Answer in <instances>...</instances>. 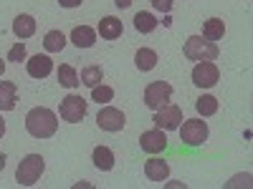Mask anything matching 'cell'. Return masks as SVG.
Masks as SVG:
<instances>
[{"label": "cell", "mask_w": 253, "mask_h": 189, "mask_svg": "<svg viewBox=\"0 0 253 189\" xmlns=\"http://www.w3.org/2000/svg\"><path fill=\"white\" fill-rule=\"evenodd\" d=\"M26 129L33 139H51L58 129V119L51 109L46 106H36L26 114Z\"/></svg>", "instance_id": "cell-1"}, {"label": "cell", "mask_w": 253, "mask_h": 189, "mask_svg": "<svg viewBox=\"0 0 253 189\" xmlns=\"http://www.w3.org/2000/svg\"><path fill=\"white\" fill-rule=\"evenodd\" d=\"M182 53L187 61H215L218 58V43H213V40H208L203 35H190L185 40V46H182Z\"/></svg>", "instance_id": "cell-2"}, {"label": "cell", "mask_w": 253, "mask_h": 189, "mask_svg": "<svg viewBox=\"0 0 253 189\" xmlns=\"http://www.w3.org/2000/svg\"><path fill=\"white\" fill-rule=\"evenodd\" d=\"M43 169H46V159L41 157V154H28V157L20 159V164H18L15 182H18L20 187H33V184L41 179Z\"/></svg>", "instance_id": "cell-3"}, {"label": "cell", "mask_w": 253, "mask_h": 189, "mask_svg": "<svg viewBox=\"0 0 253 189\" xmlns=\"http://www.w3.org/2000/svg\"><path fill=\"white\" fill-rule=\"evenodd\" d=\"M172 98V86L167 81H155L144 89V106L150 111H160Z\"/></svg>", "instance_id": "cell-4"}, {"label": "cell", "mask_w": 253, "mask_h": 189, "mask_svg": "<svg viewBox=\"0 0 253 189\" xmlns=\"http://www.w3.org/2000/svg\"><path fill=\"white\" fill-rule=\"evenodd\" d=\"M180 139L187 146H203V141H208V124L200 119H187L180 126Z\"/></svg>", "instance_id": "cell-5"}, {"label": "cell", "mask_w": 253, "mask_h": 189, "mask_svg": "<svg viewBox=\"0 0 253 189\" xmlns=\"http://www.w3.org/2000/svg\"><path fill=\"white\" fill-rule=\"evenodd\" d=\"M220 78V71L213 61H200L193 68V83L198 89H213Z\"/></svg>", "instance_id": "cell-6"}, {"label": "cell", "mask_w": 253, "mask_h": 189, "mask_svg": "<svg viewBox=\"0 0 253 189\" xmlns=\"http://www.w3.org/2000/svg\"><path fill=\"white\" fill-rule=\"evenodd\" d=\"M152 121L162 131H175V129H180V124H182V109L175 106V103H167V106H162L160 111H155Z\"/></svg>", "instance_id": "cell-7"}, {"label": "cell", "mask_w": 253, "mask_h": 189, "mask_svg": "<svg viewBox=\"0 0 253 189\" xmlns=\"http://www.w3.org/2000/svg\"><path fill=\"white\" fill-rule=\"evenodd\" d=\"M86 116V101L76 94H69L66 98H61V119L69 124H79Z\"/></svg>", "instance_id": "cell-8"}, {"label": "cell", "mask_w": 253, "mask_h": 189, "mask_svg": "<svg viewBox=\"0 0 253 189\" xmlns=\"http://www.w3.org/2000/svg\"><path fill=\"white\" fill-rule=\"evenodd\" d=\"M96 124H99V129L114 134V131H122V129H124L126 116H124L119 109H114V106H104V109L96 114Z\"/></svg>", "instance_id": "cell-9"}, {"label": "cell", "mask_w": 253, "mask_h": 189, "mask_svg": "<svg viewBox=\"0 0 253 189\" xmlns=\"http://www.w3.org/2000/svg\"><path fill=\"white\" fill-rule=\"evenodd\" d=\"M139 146H142V152L147 154H160L167 149V136L162 129H152V131H144L139 136Z\"/></svg>", "instance_id": "cell-10"}, {"label": "cell", "mask_w": 253, "mask_h": 189, "mask_svg": "<svg viewBox=\"0 0 253 189\" xmlns=\"http://www.w3.org/2000/svg\"><path fill=\"white\" fill-rule=\"evenodd\" d=\"M51 71H53V61L48 56L38 53L28 61V76L31 78H46V76H51Z\"/></svg>", "instance_id": "cell-11"}, {"label": "cell", "mask_w": 253, "mask_h": 189, "mask_svg": "<svg viewBox=\"0 0 253 189\" xmlns=\"http://www.w3.org/2000/svg\"><path fill=\"white\" fill-rule=\"evenodd\" d=\"M18 103V86L13 81H0V111H13Z\"/></svg>", "instance_id": "cell-12"}, {"label": "cell", "mask_w": 253, "mask_h": 189, "mask_svg": "<svg viewBox=\"0 0 253 189\" xmlns=\"http://www.w3.org/2000/svg\"><path fill=\"white\" fill-rule=\"evenodd\" d=\"M71 43L76 48H91L96 43V31L89 28V26H76L71 31Z\"/></svg>", "instance_id": "cell-13"}, {"label": "cell", "mask_w": 253, "mask_h": 189, "mask_svg": "<svg viewBox=\"0 0 253 189\" xmlns=\"http://www.w3.org/2000/svg\"><path fill=\"white\" fill-rule=\"evenodd\" d=\"M122 20L119 18H114V15H107V18H101L99 20V35L104 38V40H117L119 35H122Z\"/></svg>", "instance_id": "cell-14"}, {"label": "cell", "mask_w": 253, "mask_h": 189, "mask_svg": "<svg viewBox=\"0 0 253 189\" xmlns=\"http://www.w3.org/2000/svg\"><path fill=\"white\" fill-rule=\"evenodd\" d=\"M144 174L150 182H165L170 177V164L162 161V159H150L144 164Z\"/></svg>", "instance_id": "cell-15"}, {"label": "cell", "mask_w": 253, "mask_h": 189, "mask_svg": "<svg viewBox=\"0 0 253 189\" xmlns=\"http://www.w3.org/2000/svg\"><path fill=\"white\" fill-rule=\"evenodd\" d=\"M13 33L23 40V38H31L36 33V18L28 15V13H20L15 20H13Z\"/></svg>", "instance_id": "cell-16"}, {"label": "cell", "mask_w": 253, "mask_h": 189, "mask_svg": "<svg viewBox=\"0 0 253 189\" xmlns=\"http://www.w3.org/2000/svg\"><path fill=\"white\" fill-rule=\"evenodd\" d=\"M94 166L101 172H112L114 169V152L109 149V146H96L94 149Z\"/></svg>", "instance_id": "cell-17"}, {"label": "cell", "mask_w": 253, "mask_h": 189, "mask_svg": "<svg viewBox=\"0 0 253 189\" xmlns=\"http://www.w3.org/2000/svg\"><path fill=\"white\" fill-rule=\"evenodd\" d=\"M134 66H137L142 73L152 71V68L157 66V53H155L152 48H139L137 56H134Z\"/></svg>", "instance_id": "cell-18"}, {"label": "cell", "mask_w": 253, "mask_h": 189, "mask_svg": "<svg viewBox=\"0 0 253 189\" xmlns=\"http://www.w3.org/2000/svg\"><path fill=\"white\" fill-rule=\"evenodd\" d=\"M225 35V23L220 18H210V20H205L203 23V38H208V40H220Z\"/></svg>", "instance_id": "cell-19"}, {"label": "cell", "mask_w": 253, "mask_h": 189, "mask_svg": "<svg viewBox=\"0 0 253 189\" xmlns=\"http://www.w3.org/2000/svg\"><path fill=\"white\" fill-rule=\"evenodd\" d=\"M63 46H66V35H63L61 31H48V33L43 35V48H46L48 53H61Z\"/></svg>", "instance_id": "cell-20"}, {"label": "cell", "mask_w": 253, "mask_h": 189, "mask_svg": "<svg viewBox=\"0 0 253 189\" xmlns=\"http://www.w3.org/2000/svg\"><path fill=\"white\" fill-rule=\"evenodd\" d=\"M101 78H104V71H101V66H86V68L81 71V76H79V81L84 83V86H89V89L99 86V83H101Z\"/></svg>", "instance_id": "cell-21"}, {"label": "cell", "mask_w": 253, "mask_h": 189, "mask_svg": "<svg viewBox=\"0 0 253 189\" xmlns=\"http://www.w3.org/2000/svg\"><path fill=\"white\" fill-rule=\"evenodd\" d=\"M58 81H61V86H66V89H76L79 86V73L74 66H69V63H63V66L58 68Z\"/></svg>", "instance_id": "cell-22"}, {"label": "cell", "mask_w": 253, "mask_h": 189, "mask_svg": "<svg viewBox=\"0 0 253 189\" xmlns=\"http://www.w3.org/2000/svg\"><path fill=\"white\" fill-rule=\"evenodd\" d=\"M134 28L139 33H152L157 28V18L152 13H137L134 15Z\"/></svg>", "instance_id": "cell-23"}, {"label": "cell", "mask_w": 253, "mask_h": 189, "mask_svg": "<svg viewBox=\"0 0 253 189\" xmlns=\"http://www.w3.org/2000/svg\"><path fill=\"white\" fill-rule=\"evenodd\" d=\"M195 109H198L200 116H213V114L218 111V98L205 94V96H200V98L195 101Z\"/></svg>", "instance_id": "cell-24"}, {"label": "cell", "mask_w": 253, "mask_h": 189, "mask_svg": "<svg viewBox=\"0 0 253 189\" xmlns=\"http://www.w3.org/2000/svg\"><path fill=\"white\" fill-rule=\"evenodd\" d=\"M91 98L99 103V106H101V103H109L114 98V89H109V86H94L91 89Z\"/></svg>", "instance_id": "cell-25"}, {"label": "cell", "mask_w": 253, "mask_h": 189, "mask_svg": "<svg viewBox=\"0 0 253 189\" xmlns=\"http://www.w3.org/2000/svg\"><path fill=\"white\" fill-rule=\"evenodd\" d=\"M8 61H13V63H20V61H26V46L23 43H20V40H18V43L8 51Z\"/></svg>", "instance_id": "cell-26"}, {"label": "cell", "mask_w": 253, "mask_h": 189, "mask_svg": "<svg viewBox=\"0 0 253 189\" xmlns=\"http://www.w3.org/2000/svg\"><path fill=\"white\" fill-rule=\"evenodd\" d=\"M152 8L162 10V13H170L172 10V0H152Z\"/></svg>", "instance_id": "cell-27"}, {"label": "cell", "mask_w": 253, "mask_h": 189, "mask_svg": "<svg viewBox=\"0 0 253 189\" xmlns=\"http://www.w3.org/2000/svg\"><path fill=\"white\" fill-rule=\"evenodd\" d=\"M81 3H84V0H58L61 8H79Z\"/></svg>", "instance_id": "cell-28"}, {"label": "cell", "mask_w": 253, "mask_h": 189, "mask_svg": "<svg viewBox=\"0 0 253 189\" xmlns=\"http://www.w3.org/2000/svg\"><path fill=\"white\" fill-rule=\"evenodd\" d=\"M114 3H117V8H129L132 0H114Z\"/></svg>", "instance_id": "cell-29"}, {"label": "cell", "mask_w": 253, "mask_h": 189, "mask_svg": "<svg viewBox=\"0 0 253 189\" xmlns=\"http://www.w3.org/2000/svg\"><path fill=\"white\" fill-rule=\"evenodd\" d=\"M5 136V121H3V116H0V139Z\"/></svg>", "instance_id": "cell-30"}, {"label": "cell", "mask_w": 253, "mask_h": 189, "mask_svg": "<svg viewBox=\"0 0 253 189\" xmlns=\"http://www.w3.org/2000/svg\"><path fill=\"white\" fill-rule=\"evenodd\" d=\"M3 166H5V154L0 152V172H3Z\"/></svg>", "instance_id": "cell-31"}, {"label": "cell", "mask_w": 253, "mask_h": 189, "mask_svg": "<svg viewBox=\"0 0 253 189\" xmlns=\"http://www.w3.org/2000/svg\"><path fill=\"white\" fill-rule=\"evenodd\" d=\"M3 73H5V63H3V61H0V76H3Z\"/></svg>", "instance_id": "cell-32"}]
</instances>
